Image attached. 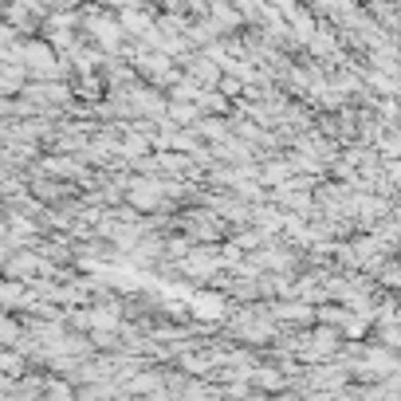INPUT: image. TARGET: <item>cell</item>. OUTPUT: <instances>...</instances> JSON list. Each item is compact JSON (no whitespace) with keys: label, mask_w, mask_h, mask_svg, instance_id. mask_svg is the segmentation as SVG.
<instances>
[{"label":"cell","mask_w":401,"mask_h":401,"mask_svg":"<svg viewBox=\"0 0 401 401\" xmlns=\"http://www.w3.org/2000/svg\"><path fill=\"white\" fill-rule=\"evenodd\" d=\"M189 303H193V315H201V319H221L224 315L221 295H193Z\"/></svg>","instance_id":"1"}]
</instances>
